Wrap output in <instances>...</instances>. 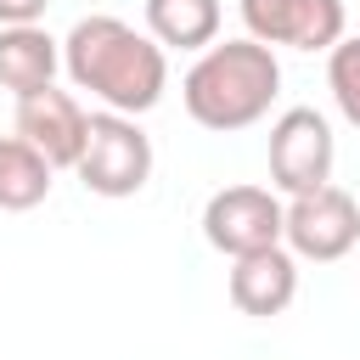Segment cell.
Here are the masks:
<instances>
[{
  "instance_id": "cell-9",
  "label": "cell",
  "mask_w": 360,
  "mask_h": 360,
  "mask_svg": "<svg viewBox=\"0 0 360 360\" xmlns=\"http://www.w3.org/2000/svg\"><path fill=\"white\" fill-rule=\"evenodd\" d=\"M225 292H231V304H236L242 315L270 321V315H281V309L298 298V259H292L287 248H264V253L231 259Z\"/></svg>"
},
{
  "instance_id": "cell-13",
  "label": "cell",
  "mask_w": 360,
  "mask_h": 360,
  "mask_svg": "<svg viewBox=\"0 0 360 360\" xmlns=\"http://www.w3.org/2000/svg\"><path fill=\"white\" fill-rule=\"evenodd\" d=\"M326 90H332L343 124L360 129V34H343V39L326 51Z\"/></svg>"
},
{
  "instance_id": "cell-1",
  "label": "cell",
  "mask_w": 360,
  "mask_h": 360,
  "mask_svg": "<svg viewBox=\"0 0 360 360\" xmlns=\"http://www.w3.org/2000/svg\"><path fill=\"white\" fill-rule=\"evenodd\" d=\"M62 68L73 90H90L101 112L124 118L152 112L169 90V51L124 17H79L62 39Z\"/></svg>"
},
{
  "instance_id": "cell-3",
  "label": "cell",
  "mask_w": 360,
  "mask_h": 360,
  "mask_svg": "<svg viewBox=\"0 0 360 360\" xmlns=\"http://www.w3.org/2000/svg\"><path fill=\"white\" fill-rule=\"evenodd\" d=\"M73 174L84 180V191L96 197H135L152 180V141L141 129V118L124 112H90L84 124V152L73 163Z\"/></svg>"
},
{
  "instance_id": "cell-4",
  "label": "cell",
  "mask_w": 360,
  "mask_h": 360,
  "mask_svg": "<svg viewBox=\"0 0 360 360\" xmlns=\"http://www.w3.org/2000/svg\"><path fill=\"white\" fill-rule=\"evenodd\" d=\"M281 248L292 259H315V264H332V259L354 253L360 248V202L343 186L287 197L281 202Z\"/></svg>"
},
{
  "instance_id": "cell-7",
  "label": "cell",
  "mask_w": 360,
  "mask_h": 360,
  "mask_svg": "<svg viewBox=\"0 0 360 360\" xmlns=\"http://www.w3.org/2000/svg\"><path fill=\"white\" fill-rule=\"evenodd\" d=\"M248 39L259 45H287V51H332L349 34V6L343 0H236Z\"/></svg>"
},
{
  "instance_id": "cell-10",
  "label": "cell",
  "mask_w": 360,
  "mask_h": 360,
  "mask_svg": "<svg viewBox=\"0 0 360 360\" xmlns=\"http://www.w3.org/2000/svg\"><path fill=\"white\" fill-rule=\"evenodd\" d=\"M62 68V39H51L39 22L34 28H0V90H11L17 101L45 90Z\"/></svg>"
},
{
  "instance_id": "cell-12",
  "label": "cell",
  "mask_w": 360,
  "mask_h": 360,
  "mask_svg": "<svg viewBox=\"0 0 360 360\" xmlns=\"http://www.w3.org/2000/svg\"><path fill=\"white\" fill-rule=\"evenodd\" d=\"M56 169L22 141V135H0V214H28L51 197Z\"/></svg>"
},
{
  "instance_id": "cell-5",
  "label": "cell",
  "mask_w": 360,
  "mask_h": 360,
  "mask_svg": "<svg viewBox=\"0 0 360 360\" xmlns=\"http://www.w3.org/2000/svg\"><path fill=\"white\" fill-rule=\"evenodd\" d=\"M332 163H338V141H332L326 112L287 107L270 124V186L276 191H287V197L321 191V186H332Z\"/></svg>"
},
{
  "instance_id": "cell-14",
  "label": "cell",
  "mask_w": 360,
  "mask_h": 360,
  "mask_svg": "<svg viewBox=\"0 0 360 360\" xmlns=\"http://www.w3.org/2000/svg\"><path fill=\"white\" fill-rule=\"evenodd\" d=\"M51 0H0V28H34Z\"/></svg>"
},
{
  "instance_id": "cell-2",
  "label": "cell",
  "mask_w": 360,
  "mask_h": 360,
  "mask_svg": "<svg viewBox=\"0 0 360 360\" xmlns=\"http://www.w3.org/2000/svg\"><path fill=\"white\" fill-rule=\"evenodd\" d=\"M281 96V62L270 45L259 39H214L208 51H197V62L180 79V101L191 112V124L231 135L259 124Z\"/></svg>"
},
{
  "instance_id": "cell-6",
  "label": "cell",
  "mask_w": 360,
  "mask_h": 360,
  "mask_svg": "<svg viewBox=\"0 0 360 360\" xmlns=\"http://www.w3.org/2000/svg\"><path fill=\"white\" fill-rule=\"evenodd\" d=\"M202 236L225 259L281 248V197L270 186H225L202 202Z\"/></svg>"
},
{
  "instance_id": "cell-8",
  "label": "cell",
  "mask_w": 360,
  "mask_h": 360,
  "mask_svg": "<svg viewBox=\"0 0 360 360\" xmlns=\"http://www.w3.org/2000/svg\"><path fill=\"white\" fill-rule=\"evenodd\" d=\"M84 124H90V112L79 107V96H73V90H56V84H45V90H34V96L17 101V135H22L51 169H73V163H79V152H84Z\"/></svg>"
},
{
  "instance_id": "cell-11",
  "label": "cell",
  "mask_w": 360,
  "mask_h": 360,
  "mask_svg": "<svg viewBox=\"0 0 360 360\" xmlns=\"http://www.w3.org/2000/svg\"><path fill=\"white\" fill-rule=\"evenodd\" d=\"M146 34L163 51H208L219 39V0H146Z\"/></svg>"
}]
</instances>
